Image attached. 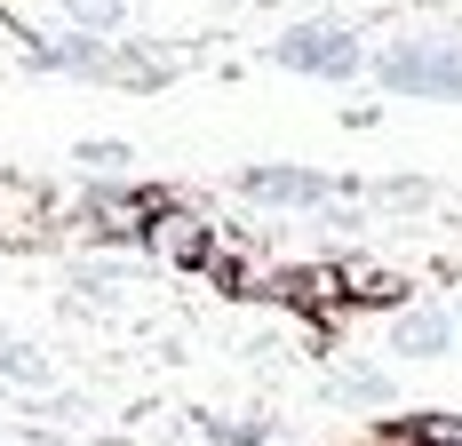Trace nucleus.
<instances>
[{
  "mask_svg": "<svg viewBox=\"0 0 462 446\" xmlns=\"http://www.w3.org/2000/svg\"><path fill=\"white\" fill-rule=\"evenodd\" d=\"M383 80L399 96H462V56L455 48H391Z\"/></svg>",
  "mask_w": 462,
  "mask_h": 446,
  "instance_id": "1",
  "label": "nucleus"
},
{
  "mask_svg": "<svg viewBox=\"0 0 462 446\" xmlns=\"http://www.w3.org/2000/svg\"><path fill=\"white\" fill-rule=\"evenodd\" d=\"M272 56L295 64V72H359V33H343V24H303V33H287Z\"/></svg>",
  "mask_w": 462,
  "mask_h": 446,
  "instance_id": "2",
  "label": "nucleus"
},
{
  "mask_svg": "<svg viewBox=\"0 0 462 446\" xmlns=\"http://www.w3.org/2000/svg\"><path fill=\"white\" fill-rule=\"evenodd\" d=\"M247 191H255V200H327L335 183H327V176H303V168H255Z\"/></svg>",
  "mask_w": 462,
  "mask_h": 446,
  "instance_id": "3",
  "label": "nucleus"
},
{
  "mask_svg": "<svg viewBox=\"0 0 462 446\" xmlns=\"http://www.w3.org/2000/svg\"><path fill=\"white\" fill-rule=\"evenodd\" d=\"M447 335H455V327H447L439 311H407V319H399V351H407V358H439V351H447Z\"/></svg>",
  "mask_w": 462,
  "mask_h": 446,
  "instance_id": "4",
  "label": "nucleus"
},
{
  "mask_svg": "<svg viewBox=\"0 0 462 446\" xmlns=\"http://www.w3.org/2000/svg\"><path fill=\"white\" fill-rule=\"evenodd\" d=\"M80 168L88 176H120L128 168V144H80Z\"/></svg>",
  "mask_w": 462,
  "mask_h": 446,
  "instance_id": "5",
  "label": "nucleus"
},
{
  "mask_svg": "<svg viewBox=\"0 0 462 446\" xmlns=\"http://www.w3.org/2000/svg\"><path fill=\"white\" fill-rule=\"evenodd\" d=\"M72 16H80L88 33H104V24H120V0H72Z\"/></svg>",
  "mask_w": 462,
  "mask_h": 446,
  "instance_id": "6",
  "label": "nucleus"
},
{
  "mask_svg": "<svg viewBox=\"0 0 462 446\" xmlns=\"http://www.w3.org/2000/svg\"><path fill=\"white\" fill-rule=\"evenodd\" d=\"M335 391H343V399H391V383H383V375H343Z\"/></svg>",
  "mask_w": 462,
  "mask_h": 446,
  "instance_id": "7",
  "label": "nucleus"
},
{
  "mask_svg": "<svg viewBox=\"0 0 462 446\" xmlns=\"http://www.w3.org/2000/svg\"><path fill=\"white\" fill-rule=\"evenodd\" d=\"M208 439H224V446H263V431H255V423H208Z\"/></svg>",
  "mask_w": 462,
  "mask_h": 446,
  "instance_id": "8",
  "label": "nucleus"
},
{
  "mask_svg": "<svg viewBox=\"0 0 462 446\" xmlns=\"http://www.w3.org/2000/svg\"><path fill=\"white\" fill-rule=\"evenodd\" d=\"M0 375H16V383H32V375H41V358H32V351H8V358H0Z\"/></svg>",
  "mask_w": 462,
  "mask_h": 446,
  "instance_id": "9",
  "label": "nucleus"
}]
</instances>
